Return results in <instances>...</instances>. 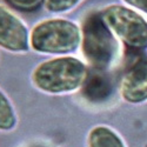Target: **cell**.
Returning a JSON list of instances; mask_svg holds the SVG:
<instances>
[{
	"label": "cell",
	"mask_w": 147,
	"mask_h": 147,
	"mask_svg": "<svg viewBox=\"0 0 147 147\" xmlns=\"http://www.w3.org/2000/svg\"><path fill=\"white\" fill-rule=\"evenodd\" d=\"M88 71L80 60L72 57H59L36 66L32 80L39 90L52 93H68L82 87Z\"/></svg>",
	"instance_id": "obj_1"
},
{
	"label": "cell",
	"mask_w": 147,
	"mask_h": 147,
	"mask_svg": "<svg viewBox=\"0 0 147 147\" xmlns=\"http://www.w3.org/2000/svg\"><path fill=\"white\" fill-rule=\"evenodd\" d=\"M81 47L85 58L95 69L104 71L117 59L118 39L105 24L101 12H93L85 19L81 30Z\"/></svg>",
	"instance_id": "obj_2"
},
{
	"label": "cell",
	"mask_w": 147,
	"mask_h": 147,
	"mask_svg": "<svg viewBox=\"0 0 147 147\" xmlns=\"http://www.w3.org/2000/svg\"><path fill=\"white\" fill-rule=\"evenodd\" d=\"M30 42L33 50L45 54H67L81 45V30L67 19H48L33 27Z\"/></svg>",
	"instance_id": "obj_3"
},
{
	"label": "cell",
	"mask_w": 147,
	"mask_h": 147,
	"mask_svg": "<svg viewBox=\"0 0 147 147\" xmlns=\"http://www.w3.org/2000/svg\"><path fill=\"white\" fill-rule=\"evenodd\" d=\"M101 17L114 35L134 51L147 48V21L136 11L121 5L107 6Z\"/></svg>",
	"instance_id": "obj_4"
},
{
	"label": "cell",
	"mask_w": 147,
	"mask_h": 147,
	"mask_svg": "<svg viewBox=\"0 0 147 147\" xmlns=\"http://www.w3.org/2000/svg\"><path fill=\"white\" fill-rule=\"evenodd\" d=\"M120 92L128 102L147 100V55L134 54L127 63L120 81Z\"/></svg>",
	"instance_id": "obj_5"
},
{
	"label": "cell",
	"mask_w": 147,
	"mask_h": 147,
	"mask_svg": "<svg viewBox=\"0 0 147 147\" xmlns=\"http://www.w3.org/2000/svg\"><path fill=\"white\" fill-rule=\"evenodd\" d=\"M30 33L16 14L0 6V46L7 51L22 53L30 50Z\"/></svg>",
	"instance_id": "obj_6"
},
{
	"label": "cell",
	"mask_w": 147,
	"mask_h": 147,
	"mask_svg": "<svg viewBox=\"0 0 147 147\" xmlns=\"http://www.w3.org/2000/svg\"><path fill=\"white\" fill-rule=\"evenodd\" d=\"M113 92V81L107 73L101 69L88 72L82 85L84 96L93 102H100L111 96Z\"/></svg>",
	"instance_id": "obj_7"
},
{
	"label": "cell",
	"mask_w": 147,
	"mask_h": 147,
	"mask_svg": "<svg viewBox=\"0 0 147 147\" xmlns=\"http://www.w3.org/2000/svg\"><path fill=\"white\" fill-rule=\"evenodd\" d=\"M88 144L90 147H124L117 134L104 126L95 127L91 131Z\"/></svg>",
	"instance_id": "obj_8"
},
{
	"label": "cell",
	"mask_w": 147,
	"mask_h": 147,
	"mask_svg": "<svg viewBox=\"0 0 147 147\" xmlns=\"http://www.w3.org/2000/svg\"><path fill=\"white\" fill-rule=\"evenodd\" d=\"M16 124V117L11 102L0 91V129H9Z\"/></svg>",
	"instance_id": "obj_9"
},
{
	"label": "cell",
	"mask_w": 147,
	"mask_h": 147,
	"mask_svg": "<svg viewBox=\"0 0 147 147\" xmlns=\"http://www.w3.org/2000/svg\"><path fill=\"white\" fill-rule=\"evenodd\" d=\"M82 0H44L45 8L52 13H67L74 9Z\"/></svg>",
	"instance_id": "obj_10"
},
{
	"label": "cell",
	"mask_w": 147,
	"mask_h": 147,
	"mask_svg": "<svg viewBox=\"0 0 147 147\" xmlns=\"http://www.w3.org/2000/svg\"><path fill=\"white\" fill-rule=\"evenodd\" d=\"M5 1L9 4L12 7L25 12L34 11L41 4H44V0H5Z\"/></svg>",
	"instance_id": "obj_11"
},
{
	"label": "cell",
	"mask_w": 147,
	"mask_h": 147,
	"mask_svg": "<svg viewBox=\"0 0 147 147\" xmlns=\"http://www.w3.org/2000/svg\"><path fill=\"white\" fill-rule=\"evenodd\" d=\"M122 1L147 14V0H122Z\"/></svg>",
	"instance_id": "obj_12"
}]
</instances>
